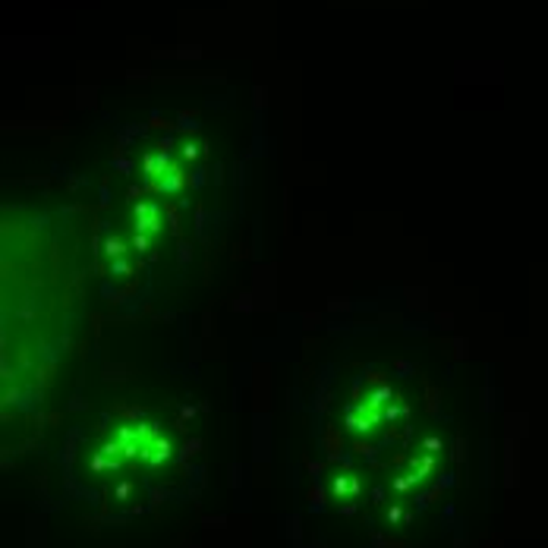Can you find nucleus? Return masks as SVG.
<instances>
[{"instance_id":"f257e3e1","label":"nucleus","mask_w":548,"mask_h":548,"mask_svg":"<svg viewBox=\"0 0 548 548\" xmlns=\"http://www.w3.org/2000/svg\"><path fill=\"white\" fill-rule=\"evenodd\" d=\"M183 155L186 158H195V155H199V145H183Z\"/></svg>"}]
</instances>
